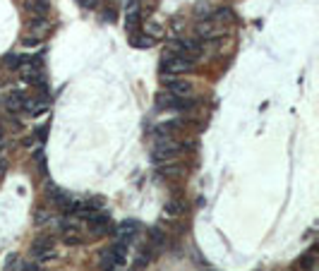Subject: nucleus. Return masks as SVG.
Returning a JSON list of instances; mask_svg holds the SVG:
<instances>
[{"instance_id":"1","label":"nucleus","mask_w":319,"mask_h":271,"mask_svg":"<svg viewBox=\"0 0 319 271\" xmlns=\"http://www.w3.org/2000/svg\"><path fill=\"white\" fill-rule=\"evenodd\" d=\"M87 228H89L92 237H106V235L115 233V226H113L111 216L103 214V211H98V214L87 218Z\"/></svg>"},{"instance_id":"2","label":"nucleus","mask_w":319,"mask_h":271,"mask_svg":"<svg viewBox=\"0 0 319 271\" xmlns=\"http://www.w3.org/2000/svg\"><path fill=\"white\" fill-rule=\"evenodd\" d=\"M190 70H192V60H188V58H183V55H178V53H168L163 58V63H161V72L168 74V77L185 74Z\"/></svg>"},{"instance_id":"3","label":"nucleus","mask_w":319,"mask_h":271,"mask_svg":"<svg viewBox=\"0 0 319 271\" xmlns=\"http://www.w3.org/2000/svg\"><path fill=\"white\" fill-rule=\"evenodd\" d=\"M178 151H180V146L175 144V142H170V139H161V142L154 144L151 159H154V161H173V159L178 156Z\"/></svg>"},{"instance_id":"4","label":"nucleus","mask_w":319,"mask_h":271,"mask_svg":"<svg viewBox=\"0 0 319 271\" xmlns=\"http://www.w3.org/2000/svg\"><path fill=\"white\" fill-rule=\"evenodd\" d=\"M32 254L34 257H51L53 254V237L43 235V237H36L32 242Z\"/></svg>"},{"instance_id":"5","label":"nucleus","mask_w":319,"mask_h":271,"mask_svg":"<svg viewBox=\"0 0 319 271\" xmlns=\"http://www.w3.org/2000/svg\"><path fill=\"white\" fill-rule=\"evenodd\" d=\"M137 231H139V223H137L134 218H130V221H123L120 226H115V235H118L120 240H125V242H130L132 237L137 235Z\"/></svg>"},{"instance_id":"6","label":"nucleus","mask_w":319,"mask_h":271,"mask_svg":"<svg viewBox=\"0 0 319 271\" xmlns=\"http://www.w3.org/2000/svg\"><path fill=\"white\" fill-rule=\"evenodd\" d=\"M168 94H173V96H190V94H192V84L185 82V79H173V77H168Z\"/></svg>"},{"instance_id":"7","label":"nucleus","mask_w":319,"mask_h":271,"mask_svg":"<svg viewBox=\"0 0 319 271\" xmlns=\"http://www.w3.org/2000/svg\"><path fill=\"white\" fill-rule=\"evenodd\" d=\"M27 10L32 15H36V17L46 19V15L51 12V2L48 0H32V2H27Z\"/></svg>"},{"instance_id":"8","label":"nucleus","mask_w":319,"mask_h":271,"mask_svg":"<svg viewBox=\"0 0 319 271\" xmlns=\"http://www.w3.org/2000/svg\"><path fill=\"white\" fill-rule=\"evenodd\" d=\"M24 101H27V96H24L22 91H15V94H10V96H7L5 106H7V110H10V113H19V110H22V106H24Z\"/></svg>"},{"instance_id":"9","label":"nucleus","mask_w":319,"mask_h":271,"mask_svg":"<svg viewBox=\"0 0 319 271\" xmlns=\"http://www.w3.org/2000/svg\"><path fill=\"white\" fill-rule=\"evenodd\" d=\"M46 108H48V101H36V99H27L24 106H22V110L29 113V115H38V113H43Z\"/></svg>"},{"instance_id":"10","label":"nucleus","mask_w":319,"mask_h":271,"mask_svg":"<svg viewBox=\"0 0 319 271\" xmlns=\"http://www.w3.org/2000/svg\"><path fill=\"white\" fill-rule=\"evenodd\" d=\"M2 63H5V68H10V70H19L24 63H29V58H27V55H17V53H7Z\"/></svg>"},{"instance_id":"11","label":"nucleus","mask_w":319,"mask_h":271,"mask_svg":"<svg viewBox=\"0 0 319 271\" xmlns=\"http://www.w3.org/2000/svg\"><path fill=\"white\" fill-rule=\"evenodd\" d=\"M130 43L134 46V48H151L154 46V38L149 36V34H139V32H134V34H130Z\"/></svg>"},{"instance_id":"12","label":"nucleus","mask_w":319,"mask_h":271,"mask_svg":"<svg viewBox=\"0 0 319 271\" xmlns=\"http://www.w3.org/2000/svg\"><path fill=\"white\" fill-rule=\"evenodd\" d=\"M60 228H63V233H75V231H79V221L77 218H63Z\"/></svg>"},{"instance_id":"13","label":"nucleus","mask_w":319,"mask_h":271,"mask_svg":"<svg viewBox=\"0 0 319 271\" xmlns=\"http://www.w3.org/2000/svg\"><path fill=\"white\" fill-rule=\"evenodd\" d=\"M65 242H67V245H72V247H77V245H82V242H84V235H82V231L65 233Z\"/></svg>"},{"instance_id":"14","label":"nucleus","mask_w":319,"mask_h":271,"mask_svg":"<svg viewBox=\"0 0 319 271\" xmlns=\"http://www.w3.org/2000/svg\"><path fill=\"white\" fill-rule=\"evenodd\" d=\"M166 214H168V216H178V214H183V204L175 202V199L168 202V204H166Z\"/></svg>"},{"instance_id":"15","label":"nucleus","mask_w":319,"mask_h":271,"mask_svg":"<svg viewBox=\"0 0 319 271\" xmlns=\"http://www.w3.org/2000/svg\"><path fill=\"white\" fill-rule=\"evenodd\" d=\"M101 17H103V22H115V19H118V10H115V7H106V10L101 12Z\"/></svg>"},{"instance_id":"16","label":"nucleus","mask_w":319,"mask_h":271,"mask_svg":"<svg viewBox=\"0 0 319 271\" xmlns=\"http://www.w3.org/2000/svg\"><path fill=\"white\" fill-rule=\"evenodd\" d=\"M46 132H48V125H41L36 130V139H41V142H43V139H46Z\"/></svg>"},{"instance_id":"17","label":"nucleus","mask_w":319,"mask_h":271,"mask_svg":"<svg viewBox=\"0 0 319 271\" xmlns=\"http://www.w3.org/2000/svg\"><path fill=\"white\" fill-rule=\"evenodd\" d=\"M22 269H24V271H38V267H36V264H24Z\"/></svg>"}]
</instances>
